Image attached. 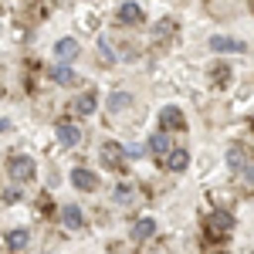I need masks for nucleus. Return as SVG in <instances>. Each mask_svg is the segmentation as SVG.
Here are the masks:
<instances>
[{
    "instance_id": "nucleus-1",
    "label": "nucleus",
    "mask_w": 254,
    "mask_h": 254,
    "mask_svg": "<svg viewBox=\"0 0 254 254\" xmlns=\"http://www.w3.org/2000/svg\"><path fill=\"white\" fill-rule=\"evenodd\" d=\"M203 227H207L210 237H227L234 231V214H231V210H207Z\"/></svg>"
},
{
    "instance_id": "nucleus-2",
    "label": "nucleus",
    "mask_w": 254,
    "mask_h": 254,
    "mask_svg": "<svg viewBox=\"0 0 254 254\" xmlns=\"http://www.w3.org/2000/svg\"><path fill=\"white\" fill-rule=\"evenodd\" d=\"M7 170H10L14 183H27V180H34V159L24 156V153H14V156L7 159Z\"/></svg>"
},
{
    "instance_id": "nucleus-3",
    "label": "nucleus",
    "mask_w": 254,
    "mask_h": 254,
    "mask_svg": "<svg viewBox=\"0 0 254 254\" xmlns=\"http://www.w3.org/2000/svg\"><path fill=\"white\" fill-rule=\"evenodd\" d=\"M159 126H163V132L170 136V132H176V129L187 126V119H183V112H180L176 105H166V109L159 112Z\"/></svg>"
},
{
    "instance_id": "nucleus-4",
    "label": "nucleus",
    "mask_w": 254,
    "mask_h": 254,
    "mask_svg": "<svg viewBox=\"0 0 254 254\" xmlns=\"http://www.w3.org/2000/svg\"><path fill=\"white\" fill-rule=\"evenodd\" d=\"M55 129H58V142L61 146H78L81 142V129L75 126V122H58Z\"/></svg>"
},
{
    "instance_id": "nucleus-5",
    "label": "nucleus",
    "mask_w": 254,
    "mask_h": 254,
    "mask_svg": "<svg viewBox=\"0 0 254 254\" xmlns=\"http://www.w3.org/2000/svg\"><path fill=\"white\" fill-rule=\"evenodd\" d=\"M55 55H58V61H75L78 58V41L75 38H61L58 44H55Z\"/></svg>"
},
{
    "instance_id": "nucleus-6",
    "label": "nucleus",
    "mask_w": 254,
    "mask_h": 254,
    "mask_svg": "<svg viewBox=\"0 0 254 254\" xmlns=\"http://www.w3.org/2000/svg\"><path fill=\"white\" fill-rule=\"evenodd\" d=\"M61 224L68 227V231H78L81 224H85V217H81V207H61Z\"/></svg>"
},
{
    "instance_id": "nucleus-7",
    "label": "nucleus",
    "mask_w": 254,
    "mask_h": 254,
    "mask_svg": "<svg viewBox=\"0 0 254 254\" xmlns=\"http://www.w3.org/2000/svg\"><path fill=\"white\" fill-rule=\"evenodd\" d=\"M210 48L227 55V51H244V41H237V38H224V34H214V38H210Z\"/></svg>"
},
{
    "instance_id": "nucleus-8",
    "label": "nucleus",
    "mask_w": 254,
    "mask_h": 254,
    "mask_svg": "<svg viewBox=\"0 0 254 254\" xmlns=\"http://www.w3.org/2000/svg\"><path fill=\"white\" fill-rule=\"evenodd\" d=\"M153 234H156V220H153V217H142V220L132 224V237H136V241H149Z\"/></svg>"
},
{
    "instance_id": "nucleus-9",
    "label": "nucleus",
    "mask_w": 254,
    "mask_h": 254,
    "mask_svg": "<svg viewBox=\"0 0 254 254\" xmlns=\"http://www.w3.org/2000/svg\"><path fill=\"white\" fill-rule=\"evenodd\" d=\"M119 20H126V24H142V7L132 3V0H126V3L119 7Z\"/></svg>"
},
{
    "instance_id": "nucleus-10",
    "label": "nucleus",
    "mask_w": 254,
    "mask_h": 254,
    "mask_svg": "<svg viewBox=\"0 0 254 254\" xmlns=\"http://www.w3.org/2000/svg\"><path fill=\"white\" fill-rule=\"evenodd\" d=\"M102 156L109 166H122V159H126V149L119 146V142H102Z\"/></svg>"
},
{
    "instance_id": "nucleus-11",
    "label": "nucleus",
    "mask_w": 254,
    "mask_h": 254,
    "mask_svg": "<svg viewBox=\"0 0 254 254\" xmlns=\"http://www.w3.org/2000/svg\"><path fill=\"white\" fill-rule=\"evenodd\" d=\"M187 163H190V153L187 149H170L166 153V170H173V173L187 170Z\"/></svg>"
},
{
    "instance_id": "nucleus-12",
    "label": "nucleus",
    "mask_w": 254,
    "mask_h": 254,
    "mask_svg": "<svg viewBox=\"0 0 254 254\" xmlns=\"http://www.w3.org/2000/svg\"><path fill=\"white\" fill-rule=\"evenodd\" d=\"M27 241H31V234H27L24 227H17V231H10V234H7V248L20 254V251H27Z\"/></svg>"
},
{
    "instance_id": "nucleus-13",
    "label": "nucleus",
    "mask_w": 254,
    "mask_h": 254,
    "mask_svg": "<svg viewBox=\"0 0 254 254\" xmlns=\"http://www.w3.org/2000/svg\"><path fill=\"white\" fill-rule=\"evenodd\" d=\"M71 183L78 187V190H95V173H88V170H71Z\"/></svg>"
},
{
    "instance_id": "nucleus-14",
    "label": "nucleus",
    "mask_w": 254,
    "mask_h": 254,
    "mask_svg": "<svg viewBox=\"0 0 254 254\" xmlns=\"http://www.w3.org/2000/svg\"><path fill=\"white\" fill-rule=\"evenodd\" d=\"M51 78L58 81V85H78V75H75L68 64H58V68H51Z\"/></svg>"
},
{
    "instance_id": "nucleus-15",
    "label": "nucleus",
    "mask_w": 254,
    "mask_h": 254,
    "mask_svg": "<svg viewBox=\"0 0 254 254\" xmlns=\"http://www.w3.org/2000/svg\"><path fill=\"white\" fill-rule=\"evenodd\" d=\"M129 102H132L129 92H112V95H109V112H122V109H129Z\"/></svg>"
},
{
    "instance_id": "nucleus-16",
    "label": "nucleus",
    "mask_w": 254,
    "mask_h": 254,
    "mask_svg": "<svg viewBox=\"0 0 254 254\" xmlns=\"http://www.w3.org/2000/svg\"><path fill=\"white\" fill-rule=\"evenodd\" d=\"M95 105H98L95 95H78V98H75V112H78V116H92Z\"/></svg>"
},
{
    "instance_id": "nucleus-17",
    "label": "nucleus",
    "mask_w": 254,
    "mask_h": 254,
    "mask_svg": "<svg viewBox=\"0 0 254 254\" xmlns=\"http://www.w3.org/2000/svg\"><path fill=\"white\" fill-rule=\"evenodd\" d=\"M149 153H156V156L170 153V136H166V132H156V136L149 139Z\"/></svg>"
},
{
    "instance_id": "nucleus-18",
    "label": "nucleus",
    "mask_w": 254,
    "mask_h": 254,
    "mask_svg": "<svg viewBox=\"0 0 254 254\" xmlns=\"http://www.w3.org/2000/svg\"><path fill=\"white\" fill-rule=\"evenodd\" d=\"M227 163H231V170H244L248 163H244V149L241 146H231L227 149Z\"/></svg>"
},
{
    "instance_id": "nucleus-19",
    "label": "nucleus",
    "mask_w": 254,
    "mask_h": 254,
    "mask_svg": "<svg viewBox=\"0 0 254 254\" xmlns=\"http://www.w3.org/2000/svg\"><path fill=\"white\" fill-rule=\"evenodd\" d=\"M173 31H176L173 20H159V24H156V38H159V41H166L170 34H173Z\"/></svg>"
},
{
    "instance_id": "nucleus-20",
    "label": "nucleus",
    "mask_w": 254,
    "mask_h": 254,
    "mask_svg": "<svg viewBox=\"0 0 254 254\" xmlns=\"http://www.w3.org/2000/svg\"><path fill=\"white\" fill-rule=\"evenodd\" d=\"M98 55H102L105 64H112V61H116V55H112V48H109V41H105V38H98Z\"/></svg>"
},
{
    "instance_id": "nucleus-21",
    "label": "nucleus",
    "mask_w": 254,
    "mask_h": 254,
    "mask_svg": "<svg viewBox=\"0 0 254 254\" xmlns=\"http://www.w3.org/2000/svg\"><path fill=\"white\" fill-rule=\"evenodd\" d=\"M241 173H244V183H248V190H254V166H244Z\"/></svg>"
},
{
    "instance_id": "nucleus-22",
    "label": "nucleus",
    "mask_w": 254,
    "mask_h": 254,
    "mask_svg": "<svg viewBox=\"0 0 254 254\" xmlns=\"http://www.w3.org/2000/svg\"><path fill=\"white\" fill-rule=\"evenodd\" d=\"M132 196V187H119L116 190V200H129Z\"/></svg>"
},
{
    "instance_id": "nucleus-23",
    "label": "nucleus",
    "mask_w": 254,
    "mask_h": 254,
    "mask_svg": "<svg viewBox=\"0 0 254 254\" xmlns=\"http://www.w3.org/2000/svg\"><path fill=\"white\" fill-rule=\"evenodd\" d=\"M214 75H217V81H224V78H227V75H231V71H227L224 64H217V68H214Z\"/></svg>"
},
{
    "instance_id": "nucleus-24",
    "label": "nucleus",
    "mask_w": 254,
    "mask_h": 254,
    "mask_svg": "<svg viewBox=\"0 0 254 254\" xmlns=\"http://www.w3.org/2000/svg\"><path fill=\"white\" fill-rule=\"evenodd\" d=\"M7 129H10V122H7V119H0V132H7Z\"/></svg>"
}]
</instances>
